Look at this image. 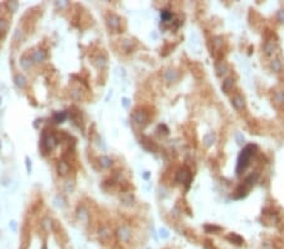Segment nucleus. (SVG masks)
I'll return each mask as SVG.
<instances>
[{"instance_id":"obj_1","label":"nucleus","mask_w":284,"mask_h":249,"mask_svg":"<svg viewBox=\"0 0 284 249\" xmlns=\"http://www.w3.org/2000/svg\"><path fill=\"white\" fill-rule=\"evenodd\" d=\"M256 147L255 145H248L245 146L244 148L241 150L240 155H239V159H237V165H236V174L237 175H241L246 170V168L250 165V160L253 157V155L255 154L256 151Z\"/></svg>"},{"instance_id":"obj_2","label":"nucleus","mask_w":284,"mask_h":249,"mask_svg":"<svg viewBox=\"0 0 284 249\" xmlns=\"http://www.w3.org/2000/svg\"><path fill=\"white\" fill-rule=\"evenodd\" d=\"M175 181L189 186V183H191V172H189V170L187 168H181L175 174Z\"/></svg>"},{"instance_id":"obj_3","label":"nucleus","mask_w":284,"mask_h":249,"mask_svg":"<svg viewBox=\"0 0 284 249\" xmlns=\"http://www.w3.org/2000/svg\"><path fill=\"white\" fill-rule=\"evenodd\" d=\"M133 120L134 122L137 123V124H140V126H144V124L148 123V121H149V116H148V113L145 112V111L143 109H138V111H135L134 115H133Z\"/></svg>"},{"instance_id":"obj_4","label":"nucleus","mask_w":284,"mask_h":249,"mask_svg":"<svg viewBox=\"0 0 284 249\" xmlns=\"http://www.w3.org/2000/svg\"><path fill=\"white\" fill-rule=\"evenodd\" d=\"M116 237H117V239H119L120 242L128 243V242L130 240V238H131V230H130L128 227L123 225V227H120V228L116 230Z\"/></svg>"},{"instance_id":"obj_5","label":"nucleus","mask_w":284,"mask_h":249,"mask_svg":"<svg viewBox=\"0 0 284 249\" xmlns=\"http://www.w3.org/2000/svg\"><path fill=\"white\" fill-rule=\"evenodd\" d=\"M215 71H216V74H217L219 77H222V76H226L230 72V67L225 61H219V62H216V64H215Z\"/></svg>"},{"instance_id":"obj_6","label":"nucleus","mask_w":284,"mask_h":249,"mask_svg":"<svg viewBox=\"0 0 284 249\" xmlns=\"http://www.w3.org/2000/svg\"><path fill=\"white\" fill-rule=\"evenodd\" d=\"M231 105H233V107H234L235 109L242 111V109L245 108V106H246V102H245V98H244L242 96L235 94V96L231 97Z\"/></svg>"},{"instance_id":"obj_7","label":"nucleus","mask_w":284,"mask_h":249,"mask_svg":"<svg viewBox=\"0 0 284 249\" xmlns=\"http://www.w3.org/2000/svg\"><path fill=\"white\" fill-rule=\"evenodd\" d=\"M97 235H99V239L100 242L102 243H107L110 239H111V235H113V231L109 227H101L97 231Z\"/></svg>"},{"instance_id":"obj_8","label":"nucleus","mask_w":284,"mask_h":249,"mask_svg":"<svg viewBox=\"0 0 284 249\" xmlns=\"http://www.w3.org/2000/svg\"><path fill=\"white\" fill-rule=\"evenodd\" d=\"M106 22H107V25H109V28L111 30H117L119 28H120V18L117 15H115V14H109L106 18Z\"/></svg>"},{"instance_id":"obj_9","label":"nucleus","mask_w":284,"mask_h":249,"mask_svg":"<svg viewBox=\"0 0 284 249\" xmlns=\"http://www.w3.org/2000/svg\"><path fill=\"white\" fill-rule=\"evenodd\" d=\"M277 50V42L274 39H269L264 44V52L266 55H272Z\"/></svg>"},{"instance_id":"obj_10","label":"nucleus","mask_w":284,"mask_h":249,"mask_svg":"<svg viewBox=\"0 0 284 249\" xmlns=\"http://www.w3.org/2000/svg\"><path fill=\"white\" fill-rule=\"evenodd\" d=\"M234 85H235V79L233 77H228V78H225L224 82H222V86H221V89L224 93H230V91H231L234 88Z\"/></svg>"},{"instance_id":"obj_11","label":"nucleus","mask_w":284,"mask_h":249,"mask_svg":"<svg viewBox=\"0 0 284 249\" xmlns=\"http://www.w3.org/2000/svg\"><path fill=\"white\" fill-rule=\"evenodd\" d=\"M164 79L168 82V83H173L178 79V72L175 71V69H172V68H168L167 71L164 72Z\"/></svg>"},{"instance_id":"obj_12","label":"nucleus","mask_w":284,"mask_h":249,"mask_svg":"<svg viewBox=\"0 0 284 249\" xmlns=\"http://www.w3.org/2000/svg\"><path fill=\"white\" fill-rule=\"evenodd\" d=\"M77 218H78V220L82 221V223H87L88 219H90L88 210L86 209V208H84V206H80L78 209H77Z\"/></svg>"},{"instance_id":"obj_13","label":"nucleus","mask_w":284,"mask_h":249,"mask_svg":"<svg viewBox=\"0 0 284 249\" xmlns=\"http://www.w3.org/2000/svg\"><path fill=\"white\" fill-rule=\"evenodd\" d=\"M216 141V135L213 132H208L204 136V138H202V142H204L205 147H211Z\"/></svg>"},{"instance_id":"obj_14","label":"nucleus","mask_w":284,"mask_h":249,"mask_svg":"<svg viewBox=\"0 0 284 249\" xmlns=\"http://www.w3.org/2000/svg\"><path fill=\"white\" fill-rule=\"evenodd\" d=\"M270 69L274 72V73H280L282 69H283V63L279 58H275V59H272L270 61Z\"/></svg>"},{"instance_id":"obj_15","label":"nucleus","mask_w":284,"mask_h":249,"mask_svg":"<svg viewBox=\"0 0 284 249\" xmlns=\"http://www.w3.org/2000/svg\"><path fill=\"white\" fill-rule=\"evenodd\" d=\"M70 165L67 164L66 161H60L58 162V166H57V170H58V174L60 175H62V176H64V175H67L70 172Z\"/></svg>"},{"instance_id":"obj_16","label":"nucleus","mask_w":284,"mask_h":249,"mask_svg":"<svg viewBox=\"0 0 284 249\" xmlns=\"http://www.w3.org/2000/svg\"><path fill=\"white\" fill-rule=\"evenodd\" d=\"M44 147L47 148V150H53L56 147V145H57V140H56V137L55 136H48L46 140H44Z\"/></svg>"},{"instance_id":"obj_17","label":"nucleus","mask_w":284,"mask_h":249,"mask_svg":"<svg viewBox=\"0 0 284 249\" xmlns=\"http://www.w3.org/2000/svg\"><path fill=\"white\" fill-rule=\"evenodd\" d=\"M230 242L231 243H234V244H236V245H241V244H244V239H242L240 235H237V234H235V233H231V234H228L227 237H226Z\"/></svg>"},{"instance_id":"obj_18","label":"nucleus","mask_w":284,"mask_h":249,"mask_svg":"<svg viewBox=\"0 0 284 249\" xmlns=\"http://www.w3.org/2000/svg\"><path fill=\"white\" fill-rule=\"evenodd\" d=\"M274 102L279 106H284V91H275L274 93Z\"/></svg>"},{"instance_id":"obj_19","label":"nucleus","mask_w":284,"mask_h":249,"mask_svg":"<svg viewBox=\"0 0 284 249\" xmlns=\"http://www.w3.org/2000/svg\"><path fill=\"white\" fill-rule=\"evenodd\" d=\"M120 199H121V203H123L124 205H131L133 201H134V196L131 195L130 192H124L123 195L120 196Z\"/></svg>"},{"instance_id":"obj_20","label":"nucleus","mask_w":284,"mask_h":249,"mask_svg":"<svg viewBox=\"0 0 284 249\" xmlns=\"http://www.w3.org/2000/svg\"><path fill=\"white\" fill-rule=\"evenodd\" d=\"M160 18H162V20H163L164 23H167V22H171V20H172L173 14H172V11L164 9V10L160 11Z\"/></svg>"},{"instance_id":"obj_21","label":"nucleus","mask_w":284,"mask_h":249,"mask_svg":"<svg viewBox=\"0 0 284 249\" xmlns=\"http://www.w3.org/2000/svg\"><path fill=\"white\" fill-rule=\"evenodd\" d=\"M111 164H113V161H111L110 157H107V156H101L100 157V165L102 166V168H105V169L110 168Z\"/></svg>"},{"instance_id":"obj_22","label":"nucleus","mask_w":284,"mask_h":249,"mask_svg":"<svg viewBox=\"0 0 284 249\" xmlns=\"http://www.w3.org/2000/svg\"><path fill=\"white\" fill-rule=\"evenodd\" d=\"M212 44H213V47H215L216 49L221 48V47H222V44H224V39H222V37H220V35L213 37V39H212Z\"/></svg>"},{"instance_id":"obj_23","label":"nucleus","mask_w":284,"mask_h":249,"mask_svg":"<svg viewBox=\"0 0 284 249\" xmlns=\"http://www.w3.org/2000/svg\"><path fill=\"white\" fill-rule=\"evenodd\" d=\"M44 58H46V53L42 52V50H37V52L33 53V59L35 62H42Z\"/></svg>"},{"instance_id":"obj_24","label":"nucleus","mask_w":284,"mask_h":249,"mask_svg":"<svg viewBox=\"0 0 284 249\" xmlns=\"http://www.w3.org/2000/svg\"><path fill=\"white\" fill-rule=\"evenodd\" d=\"M8 26H9V24L6 20L0 19V34H5L8 30Z\"/></svg>"},{"instance_id":"obj_25","label":"nucleus","mask_w":284,"mask_h":249,"mask_svg":"<svg viewBox=\"0 0 284 249\" xmlns=\"http://www.w3.org/2000/svg\"><path fill=\"white\" fill-rule=\"evenodd\" d=\"M205 230L207 231V233H219V231H221L222 229L220 228V227H216V225H205Z\"/></svg>"},{"instance_id":"obj_26","label":"nucleus","mask_w":284,"mask_h":249,"mask_svg":"<svg viewBox=\"0 0 284 249\" xmlns=\"http://www.w3.org/2000/svg\"><path fill=\"white\" fill-rule=\"evenodd\" d=\"M235 140H236V144H237V145H244V142H245L244 136H242V133H240V132H236V133H235Z\"/></svg>"},{"instance_id":"obj_27","label":"nucleus","mask_w":284,"mask_h":249,"mask_svg":"<svg viewBox=\"0 0 284 249\" xmlns=\"http://www.w3.org/2000/svg\"><path fill=\"white\" fill-rule=\"evenodd\" d=\"M96 64L99 68H104V67H106V59L104 58V57H97L96 58Z\"/></svg>"},{"instance_id":"obj_28","label":"nucleus","mask_w":284,"mask_h":249,"mask_svg":"<svg viewBox=\"0 0 284 249\" xmlns=\"http://www.w3.org/2000/svg\"><path fill=\"white\" fill-rule=\"evenodd\" d=\"M277 20L279 23H284V9H280L278 13H277Z\"/></svg>"},{"instance_id":"obj_29","label":"nucleus","mask_w":284,"mask_h":249,"mask_svg":"<svg viewBox=\"0 0 284 249\" xmlns=\"http://www.w3.org/2000/svg\"><path fill=\"white\" fill-rule=\"evenodd\" d=\"M15 81H17V85H18L19 87H24V86H25V79H24V77H22V76H17Z\"/></svg>"},{"instance_id":"obj_30","label":"nucleus","mask_w":284,"mask_h":249,"mask_svg":"<svg viewBox=\"0 0 284 249\" xmlns=\"http://www.w3.org/2000/svg\"><path fill=\"white\" fill-rule=\"evenodd\" d=\"M64 118H66V113H64V112H61V113H56V116H55V120H56V122H62V121H64Z\"/></svg>"},{"instance_id":"obj_31","label":"nucleus","mask_w":284,"mask_h":249,"mask_svg":"<svg viewBox=\"0 0 284 249\" xmlns=\"http://www.w3.org/2000/svg\"><path fill=\"white\" fill-rule=\"evenodd\" d=\"M159 235H160V237L163 238V239H167V238L169 237V231H168L167 229H164V228H162V229L159 230Z\"/></svg>"},{"instance_id":"obj_32","label":"nucleus","mask_w":284,"mask_h":249,"mask_svg":"<svg viewBox=\"0 0 284 249\" xmlns=\"http://www.w3.org/2000/svg\"><path fill=\"white\" fill-rule=\"evenodd\" d=\"M22 65H23L24 68H29L31 63H28V59H27V58H23V59H22Z\"/></svg>"},{"instance_id":"obj_33","label":"nucleus","mask_w":284,"mask_h":249,"mask_svg":"<svg viewBox=\"0 0 284 249\" xmlns=\"http://www.w3.org/2000/svg\"><path fill=\"white\" fill-rule=\"evenodd\" d=\"M43 227H44L46 229H49V228H51V221H49L48 219H46V220L43 221Z\"/></svg>"},{"instance_id":"obj_34","label":"nucleus","mask_w":284,"mask_h":249,"mask_svg":"<svg viewBox=\"0 0 284 249\" xmlns=\"http://www.w3.org/2000/svg\"><path fill=\"white\" fill-rule=\"evenodd\" d=\"M144 177H145V179H148V177H149V172H148V171H146V174L144 175Z\"/></svg>"},{"instance_id":"obj_35","label":"nucleus","mask_w":284,"mask_h":249,"mask_svg":"<svg viewBox=\"0 0 284 249\" xmlns=\"http://www.w3.org/2000/svg\"><path fill=\"white\" fill-rule=\"evenodd\" d=\"M124 106H125V107H126V106H128V100H126V98H125V100H124Z\"/></svg>"}]
</instances>
